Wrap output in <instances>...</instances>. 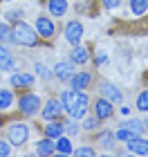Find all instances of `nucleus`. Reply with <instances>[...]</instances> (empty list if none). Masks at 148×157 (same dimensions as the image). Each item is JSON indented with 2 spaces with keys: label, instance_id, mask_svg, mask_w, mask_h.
<instances>
[{
  "label": "nucleus",
  "instance_id": "7",
  "mask_svg": "<svg viewBox=\"0 0 148 157\" xmlns=\"http://www.w3.org/2000/svg\"><path fill=\"white\" fill-rule=\"evenodd\" d=\"M99 90H101L103 99H108L110 103H119V101H121V99H123L121 90H117V88H115V85H112V83H103V85H101V88H99Z\"/></svg>",
  "mask_w": 148,
  "mask_h": 157
},
{
  "label": "nucleus",
  "instance_id": "24",
  "mask_svg": "<svg viewBox=\"0 0 148 157\" xmlns=\"http://www.w3.org/2000/svg\"><path fill=\"white\" fill-rule=\"evenodd\" d=\"M0 40L13 43V34H11V29H9V25H7V23H0Z\"/></svg>",
  "mask_w": 148,
  "mask_h": 157
},
{
  "label": "nucleus",
  "instance_id": "30",
  "mask_svg": "<svg viewBox=\"0 0 148 157\" xmlns=\"http://www.w3.org/2000/svg\"><path fill=\"white\" fill-rule=\"evenodd\" d=\"M9 155H11L9 141H0V157H9Z\"/></svg>",
  "mask_w": 148,
  "mask_h": 157
},
{
  "label": "nucleus",
  "instance_id": "12",
  "mask_svg": "<svg viewBox=\"0 0 148 157\" xmlns=\"http://www.w3.org/2000/svg\"><path fill=\"white\" fill-rule=\"evenodd\" d=\"M90 81H92V76H90L88 72H79V74H72V76H70V83H72V88H74V90L88 88Z\"/></svg>",
  "mask_w": 148,
  "mask_h": 157
},
{
  "label": "nucleus",
  "instance_id": "22",
  "mask_svg": "<svg viewBox=\"0 0 148 157\" xmlns=\"http://www.w3.org/2000/svg\"><path fill=\"white\" fill-rule=\"evenodd\" d=\"M130 9L135 16H142V13L148 9V0H130Z\"/></svg>",
  "mask_w": 148,
  "mask_h": 157
},
{
  "label": "nucleus",
  "instance_id": "17",
  "mask_svg": "<svg viewBox=\"0 0 148 157\" xmlns=\"http://www.w3.org/2000/svg\"><path fill=\"white\" fill-rule=\"evenodd\" d=\"M45 135L47 137H52V139H56V137H61L63 135V124H45Z\"/></svg>",
  "mask_w": 148,
  "mask_h": 157
},
{
  "label": "nucleus",
  "instance_id": "2",
  "mask_svg": "<svg viewBox=\"0 0 148 157\" xmlns=\"http://www.w3.org/2000/svg\"><path fill=\"white\" fill-rule=\"evenodd\" d=\"M11 34H13V43H18V45L34 47V45H36V40H38L36 32H34L27 23H23V20H16V27L11 29Z\"/></svg>",
  "mask_w": 148,
  "mask_h": 157
},
{
  "label": "nucleus",
  "instance_id": "13",
  "mask_svg": "<svg viewBox=\"0 0 148 157\" xmlns=\"http://www.w3.org/2000/svg\"><path fill=\"white\" fill-rule=\"evenodd\" d=\"M47 9H49L52 16H63V13L67 11V0H49Z\"/></svg>",
  "mask_w": 148,
  "mask_h": 157
},
{
  "label": "nucleus",
  "instance_id": "8",
  "mask_svg": "<svg viewBox=\"0 0 148 157\" xmlns=\"http://www.w3.org/2000/svg\"><path fill=\"white\" fill-rule=\"evenodd\" d=\"M36 34H40L43 38H49V36H54V23H52L49 18L40 16V18L36 20Z\"/></svg>",
  "mask_w": 148,
  "mask_h": 157
},
{
  "label": "nucleus",
  "instance_id": "32",
  "mask_svg": "<svg viewBox=\"0 0 148 157\" xmlns=\"http://www.w3.org/2000/svg\"><path fill=\"white\" fill-rule=\"evenodd\" d=\"M101 2H103V7H105V9H117L121 0H101Z\"/></svg>",
  "mask_w": 148,
  "mask_h": 157
},
{
  "label": "nucleus",
  "instance_id": "27",
  "mask_svg": "<svg viewBox=\"0 0 148 157\" xmlns=\"http://www.w3.org/2000/svg\"><path fill=\"white\" fill-rule=\"evenodd\" d=\"M36 74H38L40 78H52V76H54V72H49V70H47L45 65H40V63L36 65Z\"/></svg>",
  "mask_w": 148,
  "mask_h": 157
},
{
  "label": "nucleus",
  "instance_id": "11",
  "mask_svg": "<svg viewBox=\"0 0 148 157\" xmlns=\"http://www.w3.org/2000/svg\"><path fill=\"white\" fill-rule=\"evenodd\" d=\"M61 112H63L61 101H47L45 108H43V119H56Z\"/></svg>",
  "mask_w": 148,
  "mask_h": 157
},
{
  "label": "nucleus",
  "instance_id": "33",
  "mask_svg": "<svg viewBox=\"0 0 148 157\" xmlns=\"http://www.w3.org/2000/svg\"><path fill=\"white\" fill-rule=\"evenodd\" d=\"M76 155H79V157L81 155H94V151H92V148H88V146H81L79 151H76Z\"/></svg>",
  "mask_w": 148,
  "mask_h": 157
},
{
  "label": "nucleus",
  "instance_id": "15",
  "mask_svg": "<svg viewBox=\"0 0 148 157\" xmlns=\"http://www.w3.org/2000/svg\"><path fill=\"white\" fill-rule=\"evenodd\" d=\"M13 67V59L9 54V49L5 45H0V70H11Z\"/></svg>",
  "mask_w": 148,
  "mask_h": 157
},
{
  "label": "nucleus",
  "instance_id": "19",
  "mask_svg": "<svg viewBox=\"0 0 148 157\" xmlns=\"http://www.w3.org/2000/svg\"><path fill=\"white\" fill-rule=\"evenodd\" d=\"M121 126L128 128L132 135H142V132H144V124H142V121H137V119H128V121H123Z\"/></svg>",
  "mask_w": 148,
  "mask_h": 157
},
{
  "label": "nucleus",
  "instance_id": "6",
  "mask_svg": "<svg viewBox=\"0 0 148 157\" xmlns=\"http://www.w3.org/2000/svg\"><path fill=\"white\" fill-rule=\"evenodd\" d=\"M128 151L135 155H148V139L139 137V135H132L128 139Z\"/></svg>",
  "mask_w": 148,
  "mask_h": 157
},
{
  "label": "nucleus",
  "instance_id": "20",
  "mask_svg": "<svg viewBox=\"0 0 148 157\" xmlns=\"http://www.w3.org/2000/svg\"><path fill=\"white\" fill-rule=\"evenodd\" d=\"M88 52H85V47H81V45H76L74 49H72V61L74 63H88Z\"/></svg>",
  "mask_w": 148,
  "mask_h": 157
},
{
  "label": "nucleus",
  "instance_id": "35",
  "mask_svg": "<svg viewBox=\"0 0 148 157\" xmlns=\"http://www.w3.org/2000/svg\"><path fill=\"white\" fill-rule=\"evenodd\" d=\"M7 2H11V0H7Z\"/></svg>",
  "mask_w": 148,
  "mask_h": 157
},
{
  "label": "nucleus",
  "instance_id": "14",
  "mask_svg": "<svg viewBox=\"0 0 148 157\" xmlns=\"http://www.w3.org/2000/svg\"><path fill=\"white\" fill-rule=\"evenodd\" d=\"M9 83L13 85V88H23V85L27 88V85L34 83V76H32V74H11Z\"/></svg>",
  "mask_w": 148,
  "mask_h": 157
},
{
  "label": "nucleus",
  "instance_id": "10",
  "mask_svg": "<svg viewBox=\"0 0 148 157\" xmlns=\"http://www.w3.org/2000/svg\"><path fill=\"white\" fill-rule=\"evenodd\" d=\"M94 115H97V119H108V117H112V105H110L108 99H99V101H97Z\"/></svg>",
  "mask_w": 148,
  "mask_h": 157
},
{
  "label": "nucleus",
  "instance_id": "18",
  "mask_svg": "<svg viewBox=\"0 0 148 157\" xmlns=\"http://www.w3.org/2000/svg\"><path fill=\"white\" fill-rule=\"evenodd\" d=\"M13 103V92L11 90H0V110H7L9 105Z\"/></svg>",
  "mask_w": 148,
  "mask_h": 157
},
{
  "label": "nucleus",
  "instance_id": "34",
  "mask_svg": "<svg viewBox=\"0 0 148 157\" xmlns=\"http://www.w3.org/2000/svg\"><path fill=\"white\" fill-rule=\"evenodd\" d=\"M144 124H146V128H148V119H146V121H144Z\"/></svg>",
  "mask_w": 148,
  "mask_h": 157
},
{
  "label": "nucleus",
  "instance_id": "23",
  "mask_svg": "<svg viewBox=\"0 0 148 157\" xmlns=\"http://www.w3.org/2000/svg\"><path fill=\"white\" fill-rule=\"evenodd\" d=\"M36 153L38 155H52L54 153V144L49 139H43V141H38V146H36Z\"/></svg>",
  "mask_w": 148,
  "mask_h": 157
},
{
  "label": "nucleus",
  "instance_id": "9",
  "mask_svg": "<svg viewBox=\"0 0 148 157\" xmlns=\"http://www.w3.org/2000/svg\"><path fill=\"white\" fill-rule=\"evenodd\" d=\"M74 74V65L70 61H61V63H56V67H54V76H59L61 81H67L70 76Z\"/></svg>",
  "mask_w": 148,
  "mask_h": 157
},
{
  "label": "nucleus",
  "instance_id": "16",
  "mask_svg": "<svg viewBox=\"0 0 148 157\" xmlns=\"http://www.w3.org/2000/svg\"><path fill=\"white\" fill-rule=\"evenodd\" d=\"M99 141H101V146L105 151H112V146H115V132H110V130L101 132L99 135Z\"/></svg>",
  "mask_w": 148,
  "mask_h": 157
},
{
  "label": "nucleus",
  "instance_id": "5",
  "mask_svg": "<svg viewBox=\"0 0 148 157\" xmlns=\"http://www.w3.org/2000/svg\"><path fill=\"white\" fill-rule=\"evenodd\" d=\"M65 38H67V43H72V45H79L81 38H83V25L76 23V20L67 23V27H65Z\"/></svg>",
  "mask_w": 148,
  "mask_h": 157
},
{
  "label": "nucleus",
  "instance_id": "21",
  "mask_svg": "<svg viewBox=\"0 0 148 157\" xmlns=\"http://www.w3.org/2000/svg\"><path fill=\"white\" fill-rule=\"evenodd\" d=\"M59 141H56V146H54V151H59L63 155H70L72 153V146H70V139L67 137H56Z\"/></svg>",
  "mask_w": 148,
  "mask_h": 157
},
{
  "label": "nucleus",
  "instance_id": "4",
  "mask_svg": "<svg viewBox=\"0 0 148 157\" xmlns=\"http://www.w3.org/2000/svg\"><path fill=\"white\" fill-rule=\"evenodd\" d=\"M18 103H20V112H25V115H36L38 105H40V99L36 94H23Z\"/></svg>",
  "mask_w": 148,
  "mask_h": 157
},
{
  "label": "nucleus",
  "instance_id": "29",
  "mask_svg": "<svg viewBox=\"0 0 148 157\" xmlns=\"http://www.w3.org/2000/svg\"><path fill=\"white\" fill-rule=\"evenodd\" d=\"M63 128H65L70 135H76V132H79V126H76L74 121H63Z\"/></svg>",
  "mask_w": 148,
  "mask_h": 157
},
{
  "label": "nucleus",
  "instance_id": "1",
  "mask_svg": "<svg viewBox=\"0 0 148 157\" xmlns=\"http://www.w3.org/2000/svg\"><path fill=\"white\" fill-rule=\"evenodd\" d=\"M88 94L85 92H81V90H65V92H61V105L67 110V115L70 117H74V119H81V117H85V110H88Z\"/></svg>",
  "mask_w": 148,
  "mask_h": 157
},
{
  "label": "nucleus",
  "instance_id": "25",
  "mask_svg": "<svg viewBox=\"0 0 148 157\" xmlns=\"http://www.w3.org/2000/svg\"><path fill=\"white\" fill-rule=\"evenodd\" d=\"M137 108L142 110V112H148V92H142L137 99Z\"/></svg>",
  "mask_w": 148,
  "mask_h": 157
},
{
  "label": "nucleus",
  "instance_id": "28",
  "mask_svg": "<svg viewBox=\"0 0 148 157\" xmlns=\"http://www.w3.org/2000/svg\"><path fill=\"white\" fill-rule=\"evenodd\" d=\"M23 9H13V11H7L5 13V16H7V20H20V18H23Z\"/></svg>",
  "mask_w": 148,
  "mask_h": 157
},
{
  "label": "nucleus",
  "instance_id": "26",
  "mask_svg": "<svg viewBox=\"0 0 148 157\" xmlns=\"http://www.w3.org/2000/svg\"><path fill=\"white\" fill-rule=\"evenodd\" d=\"M130 137H132V132L128 130V128H123V126L119 128V130H117V135H115V139H119V141H128Z\"/></svg>",
  "mask_w": 148,
  "mask_h": 157
},
{
  "label": "nucleus",
  "instance_id": "31",
  "mask_svg": "<svg viewBox=\"0 0 148 157\" xmlns=\"http://www.w3.org/2000/svg\"><path fill=\"white\" fill-rule=\"evenodd\" d=\"M83 128H85V130H94V128H97V119L94 117H88L85 121H83Z\"/></svg>",
  "mask_w": 148,
  "mask_h": 157
},
{
  "label": "nucleus",
  "instance_id": "3",
  "mask_svg": "<svg viewBox=\"0 0 148 157\" xmlns=\"http://www.w3.org/2000/svg\"><path fill=\"white\" fill-rule=\"evenodd\" d=\"M29 137V128L27 124H11L9 126V141L13 146H23Z\"/></svg>",
  "mask_w": 148,
  "mask_h": 157
}]
</instances>
